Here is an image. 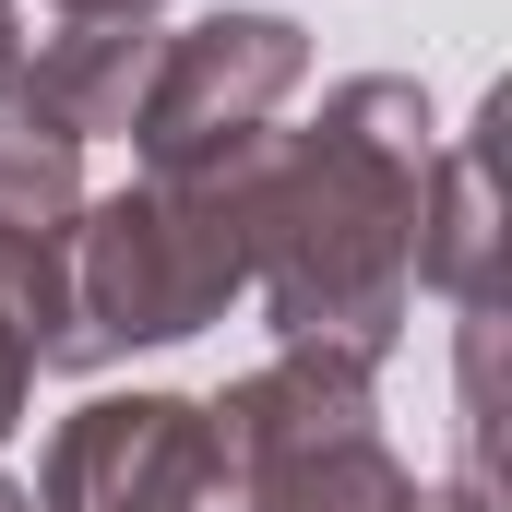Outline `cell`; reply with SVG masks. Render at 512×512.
Returning <instances> with one entry per match:
<instances>
[{
	"label": "cell",
	"instance_id": "1",
	"mask_svg": "<svg viewBox=\"0 0 512 512\" xmlns=\"http://www.w3.org/2000/svg\"><path fill=\"white\" fill-rule=\"evenodd\" d=\"M429 155H441V120L405 72H346L310 131H262L251 298L274 310V346H346L370 370L405 346Z\"/></svg>",
	"mask_w": 512,
	"mask_h": 512
},
{
	"label": "cell",
	"instance_id": "2",
	"mask_svg": "<svg viewBox=\"0 0 512 512\" xmlns=\"http://www.w3.org/2000/svg\"><path fill=\"white\" fill-rule=\"evenodd\" d=\"M251 155L262 131L84 203L60 239V310L36 370H120L143 346H191L203 322H227L251 298Z\"/></svg>",
	"mask_w": 512,
	"mask_h": 512
},
{
	"label": "cell",
	"instance_id": "3",
	"mask_svg": "<svg viewBox=\"0 0 512 512\" xmlns=\"http://www.w3.org/2000/svg\"><path fill=\"white\" fill-rule=\"evenodd\" d=\"M215 405L239 512H417V465L382 441V370L346 346H274Z\"/></svg>",
	"mask_w": 512,
	"mask_h": 512
},
{
	"label": "cell",
	"instance_id": "4",
	"mask_svg": "<svg viewBox=\"0 0 512 512\" xmlns=\"http://www.w3.org/2000/svg\"><path fill=\"white\" fill-rule=\"evenodd\" d=\"M298 84H310V24L298 12H191L179 36H155L131 155L143 167H203V155L274 131V108Z\"/></svg>",
	"mask_w": 512,
	"mask_h": 512
},
{
	"label": "cell",
	"instance_id": "5",
	"mask_svg": "<svg viewBox=\"0 0 512 512\" xmlns=\"http://www.w3.org/2000/svg\"><path fill=\"white\" fill-rule=\"evenodd\" d=\"M227 453L203 393H84L48 453H36V512H215Z\"/></svg>",
	"mask_w": 512,
	"mask_h": 512
},
{
	"label": "cell",
	"instance_id": "6",
	"mask_svg": "<svg viewBox=\"0 0 512 512\" xmlns=\"http://www.w3.org/2000/svg\"><path fill=\"white\" fill-rule=\"evenodd\" d=\"M143 72H155V24H48L0 120L48 131V143H131Z\"/></svg>",
	"mask_w": 512,
	"mask_h": 512
},
{
	"label": "cell",
	"instance_id": "7",
	"mask_svg": "<svg viewBox=\"0 0 512 512\" xmlns=\"http://www.w3.org/2000/svg\"><path fill=\"white\" fill-rule=\"evenodd\" d=\"M417 298L501 310V227H489V143L441 131L429 155V215H417Z\"/></svg>",
	"mask_w": 512,
	"mask_h": 512
},
{
	"label": "cell",
	"instance_id": "8",
	"mask_svg": "<svg viewBox=\"0 0 512 512\" xmlns=\"http://www.w3.org/2000/svg\"><path fill=\"white\" fill-rule=\"evenodd\" d=\"M48 310H60V239H12L0 227V441L24 429V393L48 358Z\"/></svg>",
	"mask_w": 512,
	"mask_h": 512
},
{
	"label": "cell",
	"instance_id": "9",
	"mask_svg": "<svg viewBox=\"0 0 512 512\" xmlns=\"http://www.w3.org/2000/svg\"><path fill=\"white\" fill-rule=\"evenodd\" d=\"M84 203H96L84 191V143H48V131L0 120V227L12 239H72Z\"/></svg>",
	"mask_w": 512,
	"mask_h": 512
},
{
	"label": "cell",
	"instance_id": "10",
	"mask_svg": "<svg viewBox=\"0 0 512 512\" xmlns=\"http://www.w3.org/2000/svg\"><path fill=\"white\" fill-rule=\"evenodd\" d=\"M24 60H36V0H0V108L24 84Z\"/></svg>",
	"mask_w": 512,
	"mask_h": 512
},
{
	"label": "cell",
	"instance_id": "11",
	"mask_svg": "<svg viewBox=\"0 0 512 512\" xmlns=\"http://www.w3.org/2000/svg\"><path fill=\"white\" fill-rule=\"evenodd\" d=\"M48 12H60V24H155L167 0H48Z\"/></svg>",
	"mask_w": 512,
	"mask_h": 512
},
{
	"label": "cell",
	"instance_id": "12",
	"mask_svg": "<svg viewBox=\"0 0 512 512\" xmlns=\"http://www.w3.org/2000/svg\"><path fill=\"white\" fill-rule=\"evenodd\" d=\"M417 512H501V501H489V477H477V465H465V477H453V489H417Z\"/></svg>",
	"mask_w": 512,
	"mask_h": 512
},
{
	"label": "cell",
	"instance_id": "13",
	"mask_svg": "<svg viewBox=\"0 0 512 512\" xmlns=\"http://www.w3.org/2000/svg\"><path fill=\"white\" fill-rule=\"evenodd\" d=\"M0 512H36V489H24V477H0Z\"/></svg>",
	"mask_w": 512,
	"mask_h": 512
},
{
	"label": "cell",
	"instance_id": "14",
	"mask_svg": "<svg viewBox=\"0 0 512 512\" xmlns=\"http://www.w3.org/2000/svg\"><path fill=\"white\" fill-rule=\"evenodd\" d=\"M215 512H239V501H215Z\"/></svg>",
	"mask_w": 512,
	"mask_h": 512
}]
</instances>
